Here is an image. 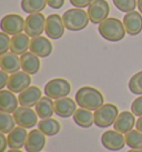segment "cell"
Returning a JSON list of instances; mask_svg holds the SVG:
<instances>
[{
  "label": "cell",
  "instance_id": "obj_1",
  "mask_svg": "<svg viewBox=\"0 0 142 152\" xmlns=\"http://www.w3.org/2000/svg\"><path fill=\"white\" fill-rule=\"evenodd\" d=\"M75 102L80 108L96 111L105 104V98L98 89L93 87H82L75 93Z\"/></svg>",
  "mask_w": 142,
  "mask_h": 152
},
{
  "label": "cell",
  "instance_id": "obj_2",
  "mask_svg": "<svg viewBox=\"0 0 142 152\" xmlns=\"http://www.w3.org/2000/svg\"><path fill=\"white\" fill-rule=\"evenodd\" d=\"M99 34L102 38L110 42H118L121 41L125 36V28L123 22H121L117 18H107L105 20L99 23L98 26Z\"/></svg>",
  "mask_w": 142,
  "mask_h": 152
},
{
  "label": "cell",
  "instance_id": "obj_3",
  "mask_svg": "<svg viewBox=\"0 0 142 152\" xmlns=\"http://www.w3.org/2000/svg\"><path fill=\"white\" fill-rule=\"evenodd\" d=\"M64 26L70 31H80L84 29L89 23L88 12L81 8H72L67 10L62 16Z\"/></svg>",
  "mask_w": 142,
  "mask_h": 152
},
{
  "label": "cell",
  "instance_id": "obj_4",
  "mask_svg": "<svg viewBox=\"0 0 142 152\" xmlns=\"http://www.w3.org/2000/svg\"><path fill=\"white\" fill-rule=\"evenodd\" d=\"M94 124L98 128H109L116 122L118 115H119V109L116 104L112 103H105L94 111Z\"/></svg>",
  "mask_w": 142,
  "mask_h": 152
},
{
  "label": "cell",
  "instance_id": "obj_5",
  "mask_svg": "<svg viewBox=\"0 0 142 152\" xmlns=\"http://www.w3.org/2000/svg\"><path fill=\"white\" fill-rule=\"evenodd\" d=\"M71 91V85L69 81L62 78H56L48 81L45 86V94L51 99H60V98L67 97Z\"/></svg>",
  "mask_w": 142,
  "mask_h": 152
},
{
  "label": "cell",
  "instance_id": "obj_6",
  "mask_svg": "<svg viewBox=\"0 0 142 152\" xmlns=\"http://www.w3.org/2000/svg\"><path fill=\"white\" fill-rule=\"evenodd\" d=\"M25 25L26 20L21 16L16 13H10L2 17L0 22V28L1 31L8 34L9 36H16L22 34V31L25 30Z\"/></svg>",
  "mask_w": 142,
  "mask_h": 152
},
{
  "label": "cell",
  "instance_id": "obj_7",
  "mask_svg": "<svg viewBox=\"0 0 142 152\" xmlns=\"http://www.w3.org/2000/svg\"><path fill=\"white\" fill-rule=\"evenodd\" d=\"M46 21L47 18L42 13H30L26 19L25 32L31 38L40 36L46 30Z\"/></svg>",
  "mask_w": 142,
  "mask_h": 152
},
{
  "label": "cell",
  "instance_id": "obj_8",
  "mask_svg": "<svg viewBox=\"0 0 142 152\" xmlns=\"http://www.w3.org/2000/svg\"><path fill=\"white\" fill-rule=\"evenodd\" d=\"M88 16L90 22L93 25H99L105 20L110 12V6L107 0H94L88 7Z\"/></svg>",
  "mask_w": 142,
  "mask_h": 152
},
{
  "label": "cell",
  "instance_id": "obj_9",
  "mask_svg": "<svg viewBox=\"0 0 142 152\" xmlns=\"http://www.w3.org/2000/svg\"><path fill=\"white\" fill-rule=\"evenodd\" d=\"M13 118L16 120L19 127L31 129L36 124H38V114L37 112L28 107H19L13 112Z\"/></svg>",
  "mask_w": 142,
  "mask_h": 152
},
{
  "label": "cell",
  "instance_id": "obj_10",
  "mask_svg": "<svg viewBox=\"0 0 142 152\" xmlns=\"http://www.w3.org/2000/svg\"><path fill=\"white\" fill-rule=\"evenodd\" d=\"M64 29H66V26H64L61 16L53 13V15H49L47 17L45 32L48 38L52 39V40H58L63 36Z\"/></svg>",
  "mask_w": 142,
  "mask_h": 152
},
{
  "label": "cell",
  "instance_id": "obj_11",
  "mask_svg": "<svg viewBox=\"0 0 142 152\" xmlns=\"http://www.w3.org/2000/svg\"><path fill=\"white\" fill-rule=\"evenodd\" d=\"M101 143L107 150L119 151L125 144V138L117 130H108L101 135Z\"/></svg>",
  "mask_w": 142,
  "mask_h": 152
},
{
  "label": "cell",
  "instance_id": "obj_12",
  "mask_svg": "<svg viewBox=\"0 0 142 152\" xmlns=\"http://www.w3.org/2000/svg\"><path fill=\"white\" fill-rule=\"evenodd\" d=\"M30 85H31V77L29 73L22 70V71H17L12 73L11 76H9L7 87L12 92L20 93L28 87H30Z\"/></svg>",
  "mask_w": 142,
  "mask_h": 152
},
{
  "label": "cell",
  "instance_id": "obj_13",
  "mask_svg": "<svg viewBox=\"0 0 142 152\" xmlns=\"http://www.w3.org/2000/svg\"><path fill=\"white\" fill-rule=\"evenodd\" d=\"M30 51L37 55L39 58H46L51 55L52 52V43L48 38H45L42 36L34 37L30 41Z\"/></svg>",
  "mask_w": 142,
  "mask_h": 152
},
{
  "label": "cell",
  "instance_id": "obj_14",
  "mask_svg": "<svg viewBox=\"0 0 142 152\" xmlns=\"http://www.w3.org/2000/svg\"><path fill=\"white\" fill-rule=\"evenodd\" d=\"M46 134L39 129H34L28 133L25 149L27 152H41L46 145Z\"/></svg>",
  "mask_w": 142,
  "mask_h": 152
},
{
  "label": "cell",
  "instance_id": "obj_15",
  "mask_svg": "<svg viewBox=\"0 0 142 152\" xmlns=\"http://www.w3.org/2000/svg\"><path fill=\"white\" fill-rule=\"evenodd\" d=\"M77 102L71 98L63 97L54 101V113L60 118H69L77 110Z\"/></svg>",
  "mask_w": 142,
  "mask_h": 152
},
{
  "label": "cell",
  "instance_id": "obj_16",
  "mask_svg": "<svg viewBox=\"0 0 142 152\" xmlns=\"http://www.w3.org/2000/svg\"><path fill=\"white\" fill-rule=\"evenodd\" d=\"M42 98L41 90L36 87V86H30L28 88L23 90L22 92L19 93V104L22 107H28L32 108L37 104L39 100Z\"/></svg>",
  "mask_w": 142,
  "mask_h": 152
},
{
  "label": "cell",
  "instance_id": "obj_17",
  "mask_svg": "<svg viewBox=\"0 0 142 152\" xmlns=\"http://www.w3.org/2000/svg\"><path fill=\"white\" fill-rule=\"evenodd\" d=\"M123 25L125 31L130 36H137L142 31V15L138 11L128 12L123 17Z\"/></svg>",
  "mask_w": 142,
  "mask_h": 152
},
{
  "label": "cell",
  "instance_id": "obj_18",
  "mask_svg": "<svg viewBox=\"0 0 142 152\" xmlns=\"http://www.w3.org/2000/svg\"><path fill=\"white\" fill-rule=\"evenodd\" d=\"M135 123H137L135 115L130 111H123L121 113H119L116 122L113 123V128H114V130L124 134L133 129Z\"/></svg>",
  "mask_w": 142,
  "mask_h": 152
},
{
  "label": "cell",
  "instance_id": "obj_19",
  "mask_svg": "<svg viewBox=\"0 0 142 152\" xmlns=\"http://www.w3.org/2000/svg\"><path fill=\"white\" fill-rule=\"evenodd\" d=\"M0 67L1 70L12 75L21 69V60L18 55L13 52H6L0 56Z\"/></svg>",
  "mask_w": 142,
  "mask_h": 152
},
{
  "label": "cell",
  "instance_id": "obj_20",
  "mask_svg": "<svg viewBox=\"0 0 142 152\" xmlns=\"http://www.w3.org/2000/svg\"><path fill=\"white\" fill-rule=\"evenodd\" d=\"M19 99L15 96V92L10 90L0 91V111L6 113H13L18 108Z\"/></svg>",
  "mask_w": 142,
  "mask_h": 152
},
{
  "label": "cell",
  "instance_id": "obj_21",
  "mask_svg": "<svg viewBox=\"0 0 142 152\" xmlns=\"http://www.w3.org/2000/svg\"><path fill=\"white\" fill-rule=\"evenodd\" d=\"M28 138V132L26 128L16 127L10 133H8V147L10 149H21L25 147L26 141Z\"/></svg>",
  "mask_w": 142,
  "mask_h": 152
},
{
  "label": "cell",
  "instance_id": "obj_22",
  "mask_svg": "<svg viewBox=\"0 0 142 152\" xmlns=\"http://www.w3.org/2000/svg\"><path fill=\"white\" fill-rule=\"evenodd\" d=\"M21 69L29 75H36L40 69V60L37 55L31 51H27L21 55Z\"/></svg>",
  "mask_w": 142,
  "mask_h": 152
},
{
  "label": "cell",
  "instance_id": "obj_23",
  "mask_svg": "<svg viewBox=\"0 0 142 152\" xmlns=\"http://www.w3.org/2000/svg\"><path fill=\"white\" fill-rule=\"evenodd\" d=\"M30 41L31 40L29 39V36L27 34H16L11 38L10 51L18 56L23 55L30 48Z\"/></svg>",
  "mask_w": 142,
  "mask_h": 152
},
{
  "label": "cell",
  "instance_id": "obj_24",
  "mask_svg": "<svg viewBox=\"0 0 142 152\" xmlns=\"http://www.w3.org/2000/svg\"><path fill=\"white\" fill-rule=\"evenodd\" d=\"M72 117H73V121L83 129H88L94 123V114L91 112V110L84 109V108L77 109Z\"/></svg>",
  "mask_w": 142,
  "mask_h": 152
},
{
  "label": "cell",
  "instance_id": "obj_25",
  "mask_svg": "<svg viewBox=\"0 0 142 152\" xmlns=\"http://www.w3.org/2000/svg\"><path fill=\"white\" fill-rule=\"evenodd\" d=\"M36 112L40 119L51 118L54 112V102L49 97H42L36 104Z\"/></svg>",
  "mask_w": 142,
  "mask_h": 152
},
{
  "label": "cell",
  "instance_id": "obj_26",
  "mask_svg": "<svg viewBox=\"0 0 142 152\" xmlns=\"http://www.w3.org/2000/svg\"><path fill=\"white\" fill-rule=\"evenodd\" d=\"M38 129L41 131L42 133H45L47 137H53V135L59 133L61 126H60L59 121H57L56 119H41L38 122Z\"/></svg>",
  "mask_w": 142,
  "mask_h": 152
},
{
  "label": "cell",
  "instance_id": "obj_27",
  "mask_svg": "<svg viewBox=\"0 0 142 152\" xmlns=\"http://www.w3.org/2000/svg\"><path fill=\"white\" fill-rule=\"evenodd\" d=\"M47 4V0H21V8L29 15L42 11Z\"/></svg>",
  "mask_w": 142,
  "mask_h": 152
},
{
  "label": "cell",
  "instance_id": "obj_28",
  "mask_svg": "<svg viewBox=\"0 0 142 152\" xmlns=\"http://www.w3.org/2000/svg\"><path fill=\"white\" fill-rule=\"evenodd\" d=\"M125 144L130 149H142V132L139 130H132L125 133Z\"/></svg>",
  "mask_w": 142,
  "mask_h": 152
},
{
  "label": "cell",
  "instance_id": "obj_29",
  "mask_svg": "<svg viewBox=\"0 0 142 152\" xmlns=\"http://www.w3.org/2000/svg\"><path fill=\"white\" fill-rule=\"evenodd\" d=\"M15 124H16V120L13 118V115L10 113H6V112H1L0 113V131L1 133H10L11 131L15 129Z\"/></svg>",
  "mask_w": 142,
  "mask_h": 152
},
{
  "label": "cell",
  "instance_id": "obj_30",
  "mask_svg": "<svg viewBox=\"0 0 142 152\" xmlns=\"http://www.w3.org/2000/svg\"><path fill=\"white\" fill-rule=\"evenodd\" d=\"M129 90L133 94L142 96V71L137 72L129 80Z\"/></svg>",
  "mask_w": 142,
  "mask_h": 152
},
{
  "label": "cell",
  "instance_id": "obj_31",
  "mask_svg": "<svg viewBox=\"0 0 142 152\" xmlns=\"http://www.w3.org/2000/svg\"><path fill=\"white\" fill-rule=\"evenodd\" d=\"M113 4L122 12H131L134 11L135 7H138L137 0H113Z\"/></svg>",
  "mask_w": 142,
  "mask_h": 152
},
{
  "label": "cell",
  "instance_id": "obj_32",
  "mask_svg": "<svg viewBox=\"0 0 142 152\" xmlns=\"http://www.w3.org/2000/svg\"><path fill=\"white\" fill-rule=\"evenodd\" d=\"M10 43H11V39L9 38V34L2 31L0 34V55H4L8 51Z\"/></svg>",
  "mask_w": 142,
  "mask_h": 152
},
{
  "label": "cell",
  "instance_id": "obj_33",
  "mask_svg": "<svg viewBox=\"0 0 142 152\" xmlns=\"http://www.w3.org/2000/svg\"><path fill=\"white\" fill-rule=\"evenodd\" d=\"M131 112L137 117L142 115V96L134 99L133 102L131 103Z\"/></svg>",
  "mask_w": 142,
  "mask_h": 152
},
{
  "label": "cell",
  "instance_id": "obj_34",
  "mask_svg": "<svg viewBox=\"0 0 142 152\" xmlns=\"http://www.w3.org/2000/svg\"><path fill=\"white\" fill-rule=\"evenodd\" d=\"M94 0H70V4L75 7V8H84V7H89L90 4L93 2Z\"/></svg>",
  "mask_w": 142,
  "mask_h": 152
},
{
  "label": "cell",
  "instance_id": "obj_35",
  "mask_svg": "<svg viewBox=\"0 0 142 152\" xmlns=\"http://www.w3.org/2000/svg\"><path fill=\"white\" fill-rule=\"evenodd\" d=\"M8 80H9L8 72L1 70V71H0V89H1V90L8 85Z\"/></svg>",
  "mask_w": 142,
  "mask_h": 152
},
{
  "label": "cell",
  "instance_id": "obj_36",
  "mask_svg": "<svg viewBox=\"0 0 142 152\" xmlns=\"http://www.w3.org/2000/svg\"><path fill=\"white\" fill-rule=\"evenodd\" d=\"M47 4L52 9H60L64 4V0H47Z\"/></svg>",
  "mask_w": 142,
  "mask_h": 152
},
{
  "label": "cell",
  "instance_id": "obj_37",
  "mask_svg": "<svg viewBox=\"0 0 142 152\" xmlns=\"http://www.w3.org/2000/svg\"><path fill=\"white\" fill-rule=\"evenodd\" d=\"M8 147V139L4 137V133L0 134V152H4Z\"/></svg>",
  "mask_w": 142,
  "mask_h": 152
},
{
  "label": "cell",
  "instance_id": "obj_38",
  "mask_svg": "<svg viewBox=\"0 0 142 152\" xmlns=\"http://www.w3.org/2000/svg\"><path fill=\"white\" fill-rule=\"evenodd\" d=\"M135 128H137V130H139L140 132H142V115L141 117H139V119L137 120Z\"/></svg>",
  "mask_w": 142,
  "mask_h": 152
},
{
  "label": "cell",
  "instance_id": "obj_39",
  "mask_svg": "<svg viewBox=\"0 0 142 152\" xmlns=\"http://www.w3.org/2000/svg\"><path fill=\"white\" fill-rule=\"evenodd\" d=\"M137 2H138L139 12H141V15H142V0H137Z\"/></svg>",
  "mask_w": 142,
  "mask_h": 152
},
{
  "label": "cell",
  "instance_id": "obj_40",
  "mask_svg": "<svg viewBox=\"0 0 142 152\" xmlns=\"http://www.w3.org/2000/svg\"><path fill=\"white\" fill-rule=\"evenodd\" d=\"M128 152H142V149H130Z\"/></svg>",
  "mask_w": 142,
  "mask_h": 152
},
{
  "label": "cell",
  "instance_id": "obj_41",
  "mask_svg": "<svg viewBox=\"0 0 142 152\" xmlns=\"http://www.w3.org/2000/svg\"><path fill=\"white\" fill-rule=\"evenodd\" d=\"M8 152H22L20 149H10Z\"/></svg>",
  "mask_w": 142,
  "mask_h": 152
}]
</instances>
